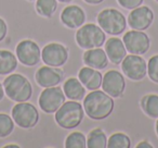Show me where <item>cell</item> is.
<instances>
[{
    "label": "cell",
    "mask_w": 158,
    "mask_h": 148,
    "mask_svg": "<svg viewBox=\"0 0 158 148\" xmlns=\"http://www.w3.org/2000/svg\"><path fill=\"white\" fill-rule=\"evenodd\" d=\"M84 109L86 114L92 120H104L114 111V99L104 91L95 89L84 98Z\"/></svg>",
    "instance_id": "cell-1"
},
{
    "label": "cell",
    "mask_w": 158,
    "mask_h": 148,
    "mask_svg": "<svg viewBox=\"0 0 158 148\" xmlns=\"http://www.w3.org/2000/svg\"><path fill=\"white\" fill-rule=\"evenodd\" d=\"M5 93L15 102L28 101L33 95V86L28 78L20 73H11L2 83Z\"/></svg>",
    "instance_id": "cell-2"
},
{
    "label": "cell",
    "mask_w": 158,
    "mask_h": 148,
    "mask_svg": "<svg viewBox=\"0 0 158 148\" xmlns=\"http://www.w3.org/2000/svg\"><path fill=\"white\" fill-rule=\"evenodd\" d=\"M85 117L84 106L77 100L65 101L56 111L54 119L57 125L65 130H72L81 123Z\"/></svg>",
    "instance_id": "cell-3"
},
{
    "label": "cell",
    "mask_w": 158,
    "mask_h": 148,
    "mask_svg": "<svg viewBox=\"0 0 158 148\" xmlns=\"http://www.w3.org/2000/svg\"><path fill=\"white\" fill-rule=\"evenodd\" d=\"M76 43L82 49L102 47L106 40L105 32L94 23H88L79 27L75 35Z\"/></svg>",
    "instance_id": "cell-4"
},
{
    "label": "cell",
    "mask_w": 158,
    "mask_h": 148,
    "mask_svg": "<svg viewBox=\"0 0 158 148\" xmlns=\"http://www.w3.org/2000/svg\"><path fill=\"white\" fill-rule=\"evenodd\" d=\"M97 21L99 26L105 33L112 36H117L123 34L127 27V20L123 12L117 9H103L99 12L97 16Z\"/></svg>",
    "instance_id": "cell-5"
},
{
    "label": "cell",
    "mask_w": 158,
    "mask_h": 148,
    "mask_svg": "<svg viewBox=\"0 0 158 148\" xmlns=\"http://www.w3.org/2000/svg\"><path fill=\"white\" fill-rule=\"evenodd\" d=\"M11 117L14 123L25 130H31L39 121V112L33 104L28 101L18 102L12 108Z\"/></svg>",
    "instance_id": "cell-6"
},
{
    "label": "cell",
    "mask_w": 158,
    "mask_h": 148,
    "mask_svg": "<svg viewBox=\"0 0 158 148\" xmlns=\"http://www.w3.org/2000/svg\"><path fill=\"white\" fill-rule=\"evenodd\" d=\"M66 96L61 87H47L40 93L38 105L46 113H55V111L65 102Z\"/></svg>",
    "instance_id": "cell-7"
},
{
    "label": "cell",
    "mask_w": 158,
    "mask_h": 148,
    "mask_svg": "<svg viewBox=\"0 0 158 148\" xmlns=\"http://www.w3.org/2000/svg\"><path fill=\"white\" fill-rule=\"evenodd\" d=\"M15 56L19 62L25 66H34L41 59L39 45L31 39H23L16 45Z\"/></svg>",
    "instance_id": "cell-8"
},
{
    "label": "cell",
    "mask_w": 158,
    "mask_h": 148,
    "mask_svg": "<svg viewBox=\"0 0 158 148\" xmlns=\"http://www.w3.org/2000/svg\"><path fill=\"white\" fill-rule=\"evenodd\" d=\"M121 70L130 80L141 81L147 74V63L140 55L130 53L121 61Z\"/></svg>",
    "instance_id": "cell-9"
},
{
    "label": "cell",
    "mask_w": 158,
    "mask_h": 148,
    "mask_svg": "<svg viewBox=\"0 0 158 148\" xmlns=\"http://www.w3.org/2000/svg\"><path fill=\"white\" fill-rule=\"evenodd\" d=\"M123 42L127 51L132 55H144L151 47V39L148 35L143 31H136V29H131L125 33Z\"/></svg>",
    "instance_id": "cell-10"
},
{
    "label": "cell",
    "mask_w": 158,
    "mask_h": 148,
    "mask_svg": "<svg viewBox=\"0 0 158 148\" xmlns=\"http://www.w3.org/2000/svg\"><path fill=\"white\" fill-rule=\"evenodd\" d=\"M68 49L59 43H50L46 45L41 51V59L44 64L60 68L63 66L68 60Z\"/></svg>",
    "instance_id": "cell-11"
},
{
    "label": "cell",
    "mask_w": 158,
    "mask_h": 148,
    "mask_svg": "<svg viewBox=\"0 0 158 148\" xmlns=\"http://www.w3.org/2000/svg\"><path fill=\"white\" fill-rule=\"evenodd\" d=\"M102 88L110 97H121L126 89V81L123 73L117 70L107 71L102 80Z\"/></svg>",
    "instance_id": "cell-12"
},
{
    "label": "cell",
    "mask_w": 158,
    "mask_h": 148,
    "mask_svg": "<svg viewBox=\"0 0 158 148\" xmlns=\"http://www.w3.org/2000/svg\"><path fill=\"white\" fill-rule=\"evenodd\" d=\"M154 21V12L151 8L146 6H140L131 10L128 16V24L132 29L145 31L152 25Z\"/></svg>",
    "instance_id": "cell-13"
},
{
    "label": "cell",
    "mask_w": 158,
    "mask_h": 148,
    "mask_svg": "<svg viewBox=\"0 0 158 148\" xmlns=\"http://www.w3.org/2000/svg\"><path fill=\"white\" fill-rule=\"evenodd\" d=\"M63 78V70H61L60 68H55V66L47 65V64L44 66H40L35 74L36 83L42 88L57 86L62 82Z\"/></svg>",
    "instance_id": "cell-14"
},
{
    "label": "cell",
    "mask_w": 158,
    "mask_h": 148,
    "mask_svg": "<svg viewBox=\"0 0 158 148\" xmlns=\"http://www.w3.org/2000/svg\"><path fill=\"white\" fill-rule=\"evenodd\" d=\"M61 22L70 29H79L86 22V13L79 6H67L61 13Z\"/></svg>",
    "instance_id": "cell-15"
},
{
    "label": "cell",
    "mask_w": 158,
    "mask_h": 148,
    "mask_svg": "<svg viewBox=\"0 0 158 148\" xmlns=\"http://www.w3.org/2000/svg\"><path fill=\"white\" fill-rule=\"evenodd\" d=\"M84 63L87 66L97 69V70H104L108 65V57L105 50L98 47V48L87 49L82 56Z\"/></svg>",
    "instance_id": "cell-16"
},
{
    "label": "cell",
    "mask_w": 158,
    "mask_h": 148,
    "mask_svg": "<svg viewBox=\"0 0 158 148\" xmlns=\"http://www.w3.org/2000/svg\"><path fill=\"white\" fill-rule=\"evenodd\" d=\"M78 78L82 83V85L86 87V89L95 91L102 86L103 76L97 69L90 68V66H84L79 70Z\"/></svg>",
    "instance_id": "cell-17"
},
{
    "label": "cell",
    "mask_w": 158,
    "mask_h": 148,
    "mask_svg": "<svg viewBox=\"0 0 158 148\" xmlns=\"http://www.w3.org/2000/svg\"><path fill=\"white\" fill-rule=\"evenodd\" d=\"M105 52L112 63L120 64L127 56V49L120 38L110 37L105 42Z\"/></svg>",
    "instance_id": "cell-18"
},
{
    "label": "cell",
    "mask_w": 158,
    "mask_h": 148,
    "mask_svg": "<svg viewBox=\"0 0 158 148\" xmlns=\"http://www.w3.org/2000/svg\"><path fill=\"white\" fill-rule=\"evenodd\" d=\"M63 92L68 99L77 101L84 99L86 96V87L76 78H69L64 82Z\"/></svg>",
    "instance_id": "cell-19"
},
{
    "label": "cell",
    "mask_w": 158,
    "mask_h": 148,
    "mask_svg": "<svg viewBox=\"0 0 158 148\" xmlns=\"http://www.w3.org/2000/svg\"><path fill=\"white\" fill-rule=\"evenodd\" d=\"M18 68V58L9 50H0V75L11 74Z\"/></svg>",
    "instance_id": "cell-20"
},
{
    "label": "cell",
    "mask_w": 158,
    "mask_h": 148,
    "mask_svg": "<svg viewBox=\"0 0 158 148\" xmlns=\"http://www.w3.org/2000/svg\"><path fill=\"white\" fill-rule=\"evenodd\" d=\"M140 105L147 117L152 119H158V95L148 94V95L143 96Z\"/></svg>",
    "instance_id": "cell-21"
},
{
    "label": "cell",
    "mask_w": 158,
    "mask_h": 148,
    "mask_svg": "<svg viewBox=\"0 0 158 148\" xmlns=\"http://www.w3.org/2000/svg\"><path fill=\"white\" fill-rule=\"evenodd\" d=\"M88 148H105L107 147V137L102 128H93L87 138Z\"/></svg>",
    "instance_id": "cell-22"
},
{
    "label": "cell",
    "mask_w": 158,
    "mask_h": 148,
    "mask_svg": "<svg viewBox=\"0 0 158 148\" xmlns=\"http://www.w3.org/2000/svg\"><path fill=\"white\" fill-rule=\"evenodd\" d=\"M36 11L44 18H51L57 9V0H36Z\"/></svg>",
    "instance_id": "cell-23"
},
{
    "label": "cell",
    "mask_w": 158,
    "mask_h": 148,
    "mask_svg": "<svg viewBox=\"0 0 158 148\" xmlns=\"http://www.w3.org/2000/svg\"><path fill=\"white\" fill-rule=\"evenodd\" d=\"M108 148H130L131 147V139L129 138L127 134L121 132L114 133L110 135L107 139Z\"/></svg>",
    "instance_id": "cell-24"
},
{
    "label": "cell",
    "mask_w": 158,
    "mask_h": 148,
    "mask_svg": "<svg viewBox=\"0 0 158 148\" xmlns=\"http://www.w3.org/2000/svg\"><path fill=\"white\" fill-rule=\"evenodd\" d=\"M66 148H86L87 147V137L81 132H73L66 137L65 139Z\"/></svg>",
    "instance_id": "cell-25"
},
{
    "label": "cell",
    "mask_w": 158,
    "mask_h": 148,
    "mask_svg": "<svg viewBox=\"0 0 158 148\" xmlns=\"http://www.w3.org/2000/svg\"><path fill=\"white\" fill-rule=\"evenodd\" d=\"M14 130V121L12 117L0 113V138L8 137Z\"/></svg>",
    "instance_id": "cell-26"
},
{
    "label": "cell",
    "mask_w": 158,
    "mask_h": 148,
    "mask_svg": "<svg viewBox=\"0 0 158 148\" xmlns=\"http://www.w3.org/2000/svg\"><path fill=\"white\" fill-rule=\"evenodd\" d=\"M147 75L152 82L158 84V55L149 58L147 63Z\"/></svg>",
    "instance_id": "cell-27"
},
{
    "label": "cell",
    "mask_w": 158,
    "mask_h": 148,
    "mask_svg": "<svg viewBox=\"0 0 158 148\" xmlns=\"http://www.w3.org/2000/svg\"><path fill=\"white\" fill-rule=\"evenodd\" d=\"M144 0H117V2L119 3V6L127 10H133L135 8L140 7L143 3Z\"/></svg>",
    "instance_id": "cell-28"
},
{
    "label": "cell",
    "mask_w": 158,
    "mask_h": 148,
    "mask_svg": "<svg viewBox=\"0 0 158 148\" xmlns=\"http://www.w3.org/2000/svg\"><path fill=\"white\" fill-rule=\"evenodd\" d=\"M8 34V25L3 19L0 18V42H2Z\"/></svg>",
    "instance_id": "cell-29"
},
{
    "label": "cell",
    "mask_w": 158,
    "mask_h": 148,
    "mask_svg": "<svg viewBox=\"0 0 158 148\" xmlns=\"http://www.w3.org/2000/svg\"><path fill=\"white\" fill-rule=\"evenodd\" d=\"M136 148H153V145L147 141H142L136 145Z\"/></svg>",
    "instance_id": "cell-30"
},
{
    "label": "cell",
    "mask_w": 158,
    "mask_h": 148,
    "mask_svg": "<svg viewBox=\"0 0 158 148\" xmlns=\"http://www.w3.org/2000/svg\"><path fill=\"white\" fill-rule=\"evenodd\" d=\"M84 1L89 3V5H100L101 2H103L104 0H84Z\"/></svg>",
    "instance_id": "cell-31"
},
{
    "label": "cell",
    "mask_w": 158,
    "mask_h": 148,
    "mask_svg": "<svg viewBox=\"0 0 158 148\" xmlns=\"http://www.w3.org/2000/svg\"><path fill=\"white\" fill-rule=\"evenodd\" d=\"M5 88H3V85L0 83V101L3 99V97H5Z\"/></svg>",
    "instance_id": "cell-32"
},
{
    "label": "cell",
    "mask_w": 158,
    "mask_h": 148,
    "mask_svg": "<svg viewBox=\"0 0 158 148\" xmlns=\"http://www.w3.org/2000/svg\"><path fill=\"white\" fill-rule=\"evenodd\" d=\"M5 148H20V146L14 145V144H10V145H6Z\"/></svg>",
    "instance_id": "cell-33"
},
{
    "label": "cell",
    "mask_w": 158,
    "mask_h": 148,
    "mask_svg": "<svg viewBox=\"0 0 158 148\" xmlns=\"http://www.w3.org/2000/svg\"><path fill=\"white\" fill-rule=\"evenodd\" d=\"M57 1H60V2H62V3H69V2H72L73 0H57Z\"/></svg>",
    "instance_id": "cell-34"
},
{
    "label": "cell",
    "mask_w": 158,
    "mask_h": 148,
    "mask_svg": "<svg viewBox=\"0 0 158 148\" xmlns=\"http://www.w3.org/2000/svg\"><path fill=\"white\" fill-rule=\"evenodd\" d=\"M155 130H156V134L158 136V119H157V122H156V126H155Z\"/></svg>",
    "instance_id": "cell-35"
},
{
    "label": "cell",
    "mask_w": 158,
    "mask_h": 148,
    "mask_svg": "<svg viewBox=\"0 0 158 148\" xmlns=\"http://www.w3.org/2000/svg\"><path fill=\"white\" fill-rule=\"evenodd\" d=\"M29 1H35V0H29Z\"/></svg>",
    "instance_id": "cell-36"
},
{
    "label": "cell",
    "mask_w": 158,
    "mask_h": 148,
    "mask_svg": "<svg viewBox=\"0 0 158 148\" xmlns=\"http://www.w3.org/2000/svg\"><path fill=\"white\" fill-rule=\"evenodd\" d=\"M156 1H157V2H158V0H156Z\"/></svg>",
    "instance_id": "cell-37"
}]
</instances>
